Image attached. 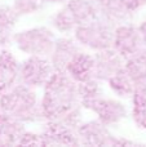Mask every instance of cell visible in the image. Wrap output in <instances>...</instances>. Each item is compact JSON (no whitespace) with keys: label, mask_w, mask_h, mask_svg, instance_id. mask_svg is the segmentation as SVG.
<instances>
[{"label":"cell","mask_w":146,"mask_h":147,"mask_svg":"<svg viewBox=\"0 0 146 147\" xmlns=\"http://www.w3.org/2000/svg\"><path fill=\"white\" fill-rule=\"evenodd\" d=\"M78 107H82L78 94V83L66 71H54L43 86V96L40 97L43 121L58 119Z\"/></svg>","instance_id":"obj_1"},{"label":"cell","mask_w":146,"mask_h":147,"mask_svg":"<svg viewBox=\"0 0 146 147\" xmlns=\"http://www.w3.org/2000/svg\"><path fill=\"white\" fill-rule=\"evenodd\" d=\"M0 112L23 124L43 121L40 98L36 89L20 83L0 96Z\"/></svg>","instance_id":"obj_2"},{"label":"cell","mask_w":146,"mask_h":147,"mask_svg":"<svg viewBox=\"0 0 146 147\" xmlns=\"http://www.w3.org/2000/svg\"><path fill=\"white\" fill-rule=\"evenodd\" d=\"M56 36L48 26H35L31 28L14 32L12 41L20 52L27 56L49 57Z\"/></svg>","instance_id":"obj_3"},{"label":"cell","mask_w":146,"mask_h":147,"mask_svg":"<svg viewBox=\"0 0 146 147\" xmlns=\"http://www.w3.org/2000/svg\"><path fill=\"white\" fill-rule=\"evenodd\" d=\"M72 34L82 48L100 52L111 48L114 26L98 16L95 20L78 25Z\"/></svg>","instance_id":"obj_4"},{"label":"cell","mask_w":146,"mask_h":147,"mask_svg":"<svg viewBox=\"0 0 146 147\" xmlns=\"http://www.w3.org/2000/svg\"><path fill=\"white\" fill-rule=\"evenodd\" d=\"M54 72L48 57L28 56L21 62L20 83L34 89L43 88Z\"/></svg>","instance_id":"obj_5"},{"label":"cell","mask_w":146,"mask_h":147,"mask_svg":"<svg viewBox=\"0 0 146 147\" xmlns=\"http://www.w3.org/2000/svg\"><path fill=\"white\" fill-rule=\"evenodd\" d=\"M111 48L116 53L120 54L124 59L129 58L135 53H137L141 48H144V43H142L139 27L131 23V21L115 26Z\"/></svg>","instance_id":"obj_6"},{"label":"cell","mask_w":146,"mask_h":147,"mask_svg":"<svg viewBox=\"0 0 146 147\" xmlns=\"http://www.w3.org/2000/svg\"><path fill=\"white\" fill-rule=\"evenodd\" d=\"M76 137L79 145L84 146H116L118 136L110 132V128L105 124L96 120H88L82 121L76 128Z\"/></svg>","instance_id":"obj_7"},{"label":"cell","mask_w":146,"mask_h":147,"mask_svg":"<svg viewBox=\"0 0 146 147\" xmlns=\"http://www.w3.org/2000/svg\"><path fill=\"white\" fill-rule=\"evenodd\" d=\"M89 111H92L97 119L109 128L119 125L128 117V109L120 99L110 98L106 96L96 101Z\"/></svg>","instance_id":"obj_8"},{"label":"cell","mask_w":146,"mask_h":147,"mask_svg":"<svg viewBox=\"0 0 146 147\" xmlns=\"http://www.w3.org/2000/svg\"><path fill=\"white\" fill-rule=\"evenodd\" d=\"M41 134L45 146H79L76 130L67 127L59 120L43 121Z\"/></svg>","instance_id":"obj_9"},{"label":"cell","mask_w":146,"mask_h":147,"mask_svg":"<svg viewBox=\"0 0 146 147\" xmlns=\"http://www.w3.org/2000/svg\"><path fill=\"white\" fill-rule=\"evenodd\" d=\"M82 51V47L75 40V38L62 35L61 38H56L48 59L51 61L54 71H65L71 59Z\"/></svg>","instance_id":"obj_10"},{"label":"cell","mask_w":146,"mask_h":147,"mask_svg":"<svg viewBox=\"0 0 146 147\" xmlns=\"http://www.w3.org/2000/svg\"><path fill=\"white\" fill-rule=\"evenodd\" d=\"M95 79L100 81H107L113 75L124 67L126 59L116 53L113 48L95 52Z\"/></svg>","instance_id":"obj_11"},{"label":"cell","mask_w":146,"mask_h":147,"mask_svg":"<svg viewBox=\"0 0 146 147\" xmlns=\"http://www.w3.org/2000/svg\"><path fill=\"white\" fill-rule=\"evenodd\" d=\"M21 62L7 48L0 49V96L20 84Z\"/></svg>","instance_id":"obj_12"},{"label":"cell","mask_w":146,"mask_h":147,"mask_svg":"<svg viewBox=\"0 0 146 147\" xmlns=\"http://www.w3.org/2000/svg\"><path fill=\"white\" fill-rule=\"evenodd\" d=\"M66 74L76 83L95 78V57L89 52H79L66 67Z\"/></svg>","instance_id":"obj_13"},{"label":"cell","mask_w":146,"mask_h":147,"mask_svg":"<svg viewBox=\"0 0 146 147\" xmlns=\"http://www.w3.org/2000/svg\"><path fill=\"white\" fill-rule=\"evenodd\" d=\"M25 130L26 128L23 123L0 112V146L18 145V141Z\"/></svg>","instance_id":"obj_14"},{"label":"cell","mask_w":146,"mask_h":147,"mask_svg":"<svg viewBox=\"0 0 146 147\" xmlns=\"http://www.w3.org/2000/svg\"><path fill=\"white\" fill-rule=\"evenodd\" d=\"M78 25L92 21L100 16L97 0H67L65 3Z\"/></svg>","instance_id":"obj_15"},{"label":"cell","mask_w":146,"mask_h":147,"mask_svg":"<svg viewBox=\"0 0 146 147\" xmlns=\"http://www.w3.org/2000/svg\"><path fill=\"white\" fill-rule=\"evenodd\" d=\"M106 83L111 89V92L120 99H131L135 88H136V81L124 67L115 75L111 76Z\"/></svg>","instance_id":"obj_16"},{"label":"cell","mask_w":146,"mask_h":147,"mask_svg":"<svg viewBox=\"0 0 146 147\" xmlns=\"http://www.w3.org/2000/svg\"><path fill=\"white\" fill-rule=\"evenodd\" d=\"M78 94H79V101L82 109L88 110L92 107V105L96 101L105 96L102 86V81L97 79H89L83 83H78Z\"/></svg>","instance_id":"obj_17"},{"label":"cell","mask_w":146,"mask_h":147,"mask_svg":"<svg viewBox=\"0 0 146 147\" xmlns=\"http://www.w3.org/2000/svg\"><path fill=\"white\" fill-rule=\"evenodd\" d=\"M20 18L12 4H0V41L5 48L12 41V36Z\"/></svg>","instance_id":"obj_18"},{"label":"cell","mask_w":146,"mask_h":147,"mask_svg":"<svg viewBox=\"0 0 146 147\" xmlns=\"http://www.w3.org/2000/svg\"><path fill=\"white\" fill-rule=\"evenodd\" d=\"M131 99L132 119L140 129L146 130V80L136 83V88Z\"/></svg>","instance_id":"obj_19"},{"label":"cell","mask_w":146,"mask_h":147,"mask_svg":"<svg viewBox=\"0 0 146 147\" xmlns=\"http://www.w3.org/2000/svg\"><path fill=\"white\" fill-rule=\"evenodd\" d=\"M49 26L52 27V30L57 31L62 35H70L74 32L78 23L75 22L74 17L67 9V7L64 5L49 17Z\"/></svg>","instance_id":"obj_20"},{"label":"cell","mask_w":146,"mask_h":147,"mask_svg":"<svg viewBox=\"0 0 146 147\" xmlns=\"http://www.w3.org/2000/svg\"><path fill=\"white\" fill-rule=\"evenodd\" d=\"M100 7V17H102L105 21H107L109 23L115 27V26L120 25L124 22H129L133 17V14L126 10L119 1H113V3H107V4H102L98 5Z\"/></svg>","instance_id":"obj_21"},{"label":"cell","mask_w":146,"mask_h":147,"mask_svg":"<svg viewBox=\"0 0 146 147\" xmlns=\"http://www.w3.org/2000/svg\"><path fill=\"white\" fill-rule=\"evenodd\" d=\"M124 69L133 78L136 83L146 80V47L126 59Z\"/></svg>","instance_id":"obj_22"},{"label":"cell","mask_w":146,"mask_h":147,"mask_svg":"<svg viewBox=\"0 0 146 147\" xmlns=\"http://www.w3.org/2000/svg\"><path fill=\"white\" fill-rule=\"evenodd\" d=\"M44 0H13L12 7L20 17L39 13L44 8Z\"/></svg>","instance_id":"obj_23"},{"label":"cell","mask_w":146,"mask_h":147,"mask_svg":"<svg viewBox=\"0 0 146 147\" xmlns=\"http://www.w3.org/2000/svg\"><path fill=\"white\" fill-rule=\"evenodd\" d=\"M18 145L22 146H45L44 143V138L41 133H36V132H28L25 130L23 134L21 136Z\"/></svg>","instance_id":"obj_24"},{"label":"cell","mask_w":146,"mask_h":147,"mask_svg":"<svg viewBox=\"0 0 146 147\" xmlns=\"http://www.w3.org/2000/svg\"><path fill=\"white\" fill-rule=\"evenodd\" d=\"M118 1L131 14H135L144 7H146V0H118Z\"/></svg>","instance_id":"obj_25"},{"label":"cell","mask_w":146,"mask_h":147,"mask_svg":"<svg viewBox=\"0 0 146 147\" xmlns=\"http://www.w3.org/2000/svg\"><path fill=\"white\" fill-rule=\"evenodd\" d=\"M139 31L141 34V38H142V43H144V47H146V20L142 21L139 26Z\"/></svg>","instance_id":"obj_26"},{"label":"cell","mask_w":146,"mask_h":147,"mask_svg":"<svg viewBox=\"0 0 146 147\" xmlns=\"http://www.w3.org/2000/svg\"><path fill=\"white\" fill-rule=\"evenodd\" d=\"M67 0H44L45 4H64Z\"/></svg>","instance_id":"obj_27"},{"label":"cell","mask_w":146,"mask_h":147,"mask_svg":"<svg viewBox=\"0 0 146 147\" xmlns=\"http://www.w3.org/2000/svg\"><path fill=\"white\" fill-rule=\"evenodd\" d=\"M113 1H116V0H97L98 5H102V4H107V3H113Z\"/></svg>","instance_id":"obj_28"},{"label":"cell","mask_w":146,"mask_h":147,"mask_svg":"<svg viewBox=\"0 0 146 147\" xmlns=\"http://www.w3.org/2000/svg\"><path fill=\"white\" fill-rule=\"evenodd\" d=\"M1 48H5V47L3 45V43H1V41H0V49H1Z\"/></svg>","instance_id":"obj_29"}]
</instances>
